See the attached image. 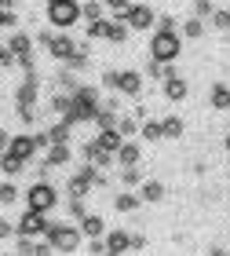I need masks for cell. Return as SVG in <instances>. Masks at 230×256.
Returning a JSON list of instances; mask_svg holds the SVG:
<instances>
[{
  "label": "cell",
  "instance_id": "6da1fadb",
  "mask_svg": "<svg viewBox=\"0 0 230 256\" xmlns=\"http://www.w3.org/2000/svg\"><path fill=\"white\" fill-rule=\"evenodd\" d=\"M95 114H99V92L88 88V84H80V88L73 92V99H70V110L62 114V121L73 128V124L95 121Z\"/></svg>",
  "mask_w": 230,
  "mask_h": 256
},
{
  "label": "cell",
  "instance_id": "7a4b0ae2",
  "mask_svg": "<svg viewBox=\"0 0 230 256\" xmlns=\"http://www.w3.org/2000/svg\"><path fill=\"white\" fill-rule=\"evenodd\" d=\"M48 22L55 30H70L80 22V0H48Z\"/></svg>",
  "mask_w": 230,
  "mask_h": 256
},
{
  "label": "cell",
  "instance_id": "3957f363",
  "mask_svg": "<svg viewBox=\"0 0 230 256\" xmlns=\"http://www.w3.org/2000/svg\"><path fill=\"white\" fill-rule=\"evenodd\" d=\"M55 246V252H77L80 249V227H70V224H51L48 227V234H44Z\"/></svg>",
  "mask_w": 230,
  "mask_h": 256
},
{
  "label": "cell",
  "instance_id": "277c9868",
  "mask_svg": "<svg viewBox=\"0 0 230 256\" xmlns=\"http://www.w3.org/2000/svg\"><path fill=\"white\" fill-rule=\"evenodd\" d=\"M150 55H154V62H176L179 59V37L168 30H157L154 40H150Z\"/></svg>",
  "mask_w": 230,
  "mask_h": 256
},
{
  "label": "cell",
  "instance_id": "5b68a950",
  "mask_svg": "<svg viewBox=\"0 0 230 256\" xmlns=\"http://www.w3.org/2000/svg\"><path fill=\"white\" fill-rule=\"evenodd\" d=\"M55 202H59V194H55V187H51V183H44V180H37L26 190V205L33 208V212H51Z\"/></svg>",
  "mask_w": 230,
  "mask_h": 256
},
{
  "label": "cell",
  "instance_id": "8992f818",
  "mask_svg": "<svg viewBox=\"0 0 230 256\" xmlns=\"http://www.w3.org/2000/svg\"><path fill=\"white\" fill-rule=\"evenodd\" d=\"M15 227H18V234H22V238H37V234H48V227H51V224H48V216H44V212H33V208H26V212L18 216V224H15Z\"/></svg>",
  "mask_w": 230,
  "mask_h": 256
},
{
  "label": "cell",
  "instance_id": "52a82bcc",
  "mask_svg": "<svg viewBox=\"0 0 230 256\" xmlns=\"http://www.w3.org/2000/svg\"><path fill=\"white\" fill-rule=\"evenodd\" d=\"M95 165H80L73 176H70V183H66V190H70V198H84L91 187H95Z\"/></svg>",
  "mask_w": 230,
  "mask_h": 256
},
{
  "label": "cell",
  "instance_id": "ba28073f",
  "mask_svg": "<svg viewBox=\"0 0 230 256\" xmlns=\"http://www.w3.org/2000/svg\"><path fill=\"white\" fill-rule=\"evenodd\" d=\"M7 52L15 55V62H18V66L33 62V37H29V33H22V30H15V33L7 37Z\"/></svg>",
  "mask_w": 230,
  "mask_h": 256
},
{
  "label": "cell",
  "instance_id": "9c48e42d",
  "mask_svg": "<svg viewBox=\"0 0 230 256\" xmlns=\"http://www.w3.org/2000/svg\"><path fill=\"white\" fill-rule=\"evenodd\" d=\"M117 18H121L128 30H135V33H139V30H150V26H154V11L146 8V4H132V8L124 11V15H117Z\"/></svg>",
  "mask_w": 230,
  "mask_h": 256
},
{
  "label": "cell",
  "instance_id": "30bf717a",
  "mask_svg": "<svg viewBox=\"0 0 230 256\" xmlns=\"http://www.w3.org/2000/svg\"><path fill=\"white\" fill-rule=\"evenodd\" d=\"M48 55H51V59H59V62H70L73 55H80V44L73 37H66V33H59V37H51Z\"/></svg>",
  "mask_w": 230,
  "mask_h": 256
},
{
  "label": "cell",
  "instance_id": "8fae6325",
  "mask_svg": "<svg viewBox=\"0 0 230 256\" xmlns=\"http://www.w3.org/2000/svg\"><path fill=\"white\" fill-rule=\"evenodd\" d=\"M37 77H33V74H26V80H22V84H18V92H15V106L18 110H33V106H37Z\"/></svg>",
  "mask_w": 230,
  "mask_h": 256
},
{
  "label": "cell",
  "instance_id": "7c38bea8",
  "mask_svg": "<svg viewBox=\"0 0 230 256\" xmlns=\"http://www.w3.org/2000/svg\"><path fill=\"white\" fill-rule=\"evenodd\" d=\"M117 92L135 99L143 92V74H139V70H121V74H117Z\"/></svg>",
  "mask_w": 230,
  "mask_h": 256
},
{
  "label": "cell",
  "instance_id": "4fadbf2b",
  "mask_svg": "<svg viewBox=\"0 0 230 256\" xmlns=\"http://www.w3.org/2000/svg\"><path fill=\"white\" fill-rule=\"evenodd\" d=\"M91 143H95L102 154H113V158H117V150H121V143H124V136L117 132V128H106V132H99L95 139H91Z\"/></svg>",
  "mask_w": 230,
  "mask_h": 256
},
{
  "label": "cell",
  "instance_id": "5bb4252c",
  "mask_svg": "<svg viewBox=\"0 0 230 256\" xmlns=\"http://www.w3.org/2000/svg\"><path fill=\"white\" fill-rule=\"evenodd\" d=\"M11 154L22 158V161H29L33 154H37V136H11Z\"/></svg>",
  "mask_w": 230,
  "mask_h": 256
},
{
  "label": "cell",
  "instance_id": "9a60e30c",
  "mask_svg": "<svg viewBox=\"0 0 230 256\" xmlns=\"http://www.w3.org/2000/svg\"><path fill=\"white\" fill-rule=\"evenodd\" d=\"M128 249H132V234H128V230H106V252L124 256Z\"/></svg>",
  "mask_w": 230,
  "mask_h": 256
},
{
  "label": "cell",
  "instance_id": "2e32d148",
  "mask_svg": "<svg viewBox=\"0 0 230 256\" xmlns=\"http://www.w3.org/2000/svg\"><path fill=\"white\" fill-rule=\"evenodd\" d=\"M70 161H73V150L66 143H55V146H48V154H44V165H51V168L70 165Z\"/></svg>",
  "mask_w": 230,
  "mask_h": 256
},
{
  "label": "cell",
  "instance_id": "e0dca14e",
  "mask_svg": "<svg viewBox=\"0 0 230 256\" xmlns=\"http://www.w3.org/2000/svg\"><path fill=\"white\" fill-rule=\"evenodd\" d=\"M139 158H143L139 143L124 139V143H121V150H117V165H121V168H132V165H139Z\"/></svg>",
  "mask_w": 230,
  "mask_h": 256
},
{
  "label": "cell",
  "instance_id": "ac0fdd59",
  "mask_svg": "<svg viewBox=\"0 0 230 256\" xmlns=\"http://www.w3.org/2000/svg\"><path fill=\"white\" fill-rule=\"evenodd\" d=\"M161 92H165L168 102H183V99H187V92H190V84H187L183 77H172V80H165V84H161Z\"/></svg>",
  "mask_w": 230,
  "mask_h": 256
},
{
  "label": "cell",
  "instance_id": "d6986e66",
  "mask_svg": "<svg viewBox=\"0 0 230 256\" xmlns=\"http://www.w3.org/2000/svg\"><path fill=\"white\" fill-rule=\"evenodd\" d=\"M0 172H4L7 180H15V176H22V172H26V161L15 158V154L7 150V154H0Z\"/></svg>",
  "mask_w": 230,
  "mask_h": 256
},
{
  "label": "cell",
  "instance_id": "ffe728a7",
  "mask_svg": "<svg viewBox=\"0 0 230 256\" xmlns=\"http://www.w3.org/2000/svg\"><path fill=\"white\" fill-rule=\"evenodd\" d=\"M139 205H143V198L132 194V190H121L117 198H113V208H117V212H135Z\"/></svg>",
  "mask_w": 230,
  "mask_h": 256
},
{
  "label": "cell",
  "instance_id": "44dd1931",
  "mask_svg": "<svg viewBox=\"0 0 230 256\" xmlns=\"http://www.w3.org/2000/svg\"><path fill=\"white\" fill-rule=\"evenodd\" d=\"M80 234H84V238H102V230H106V224H102V216H84V220H80Z\"/></svg>",
  "mask_w": 230,
  "mask_h": 256
},
{
  "label": "cell",
  "instance_id": "7402d4cb",
  "mask_svg": "<svg viewBox=\"0 0 230 256\" xmlns=\"http://www.w3.org/2000/svg\"><path fill=\"white\" fill-rule=\"evenodd\" d=\"M139 198H143V202H165V183H161V180H146L139 187Z\"/></svg>",
  "mask_w": 230,
  "mask_h": 256
},
{
  "label": "cell",
  "instance_id": "603a6c76",
  "mask_svg": "<svg viewBox=\"0 0 230 256\" xmlns=\"http://www.w3.org/2000/svg\"><path fill=\"white\" fill-rule=\"evenodd\" d=\"M106 40L110 44H124L128 40V26H124L121 18H106Z\"/></svg>",
  "mask_w": 230,
  "mask_h": 256
},
{
  "label": "cell",
  "instance_id": "cb8c5ba5",
  "mask_svg": "<svg viewBox=\"0 0 230 256\" xmlns=\"http://www.w3.org/2000/svg\"><path fill=\"white\" fill-rule=\"evenodd\" d=\"M44 136H48V146H55V143H70V124L59 121V124L44 128Z\"/></svg>",
  "mask_w": 230,
  "mask_h": 256
},
{
  "label": "cell",
  "instance_id": "d4e9b609",
  "mask_svg": "<svg viewBox=\"0 0 230 256\" xmlns=\"http://www.w3.org/2000/svg\"><path fill=\"white\" fill-rule=\"evenodd\" d=\"M209 102H212V110H230V88L227 84H212Z\"/></svg>",
  "mask_w": 230,
  "mask_h": 256
},
{
  "label": "cell",
  "instance_id": "484cf974",
  "mask_svg": "<svg viewBox=\"0 0 230 256\" xmlns=\"http://www.w3.org/2000/svg\"><path fill=\"white\" fill-rule=\"evenodd\" d=\"M80 18L84 22H102V0H88V4H80Z\"/></svg>",
  "mask_w": 230,
  "mask_h": 256
},
{
  "label": "cell",
  "instance_id": "4316f807",
  "mask_svg": "<svg viewBox=\"0 0 230 256\" xmlns=\"http://www.w3.org/2000/svg\"><path fill=\"white\" fill-rule=\"evenodd\" d=\"M95 124H99V132H106V128H117V110L99 106V114H95Z\"/></svg>",
  "mask_w": 230,
  "mask_h": 256
},
{
  "label": "cell",
  "instance_id": "83f0119b",
  "mask_svg": "<svg viewBox=\"0 0 230 256\" xmlns=\"http://www.w3.org/2000/svg\"><path fill=\"white\" fill-rule=\"evenodd\" d=\"M209 22H212V30H220V33H230V11H227V8H216Z\"/></svg>",
  "mask_w": 230,
  "mask_h": 256
},
{
  "label": "cell",
  "instance_id": "f1b7e54d",
  "mask_svg": "<svg viewBox=\"0 0 230 256\" xmlns=\"http://www.w3.org/2000/svg\"><path fill=\"white\" fill-rule=\"evenodd\" d=\"M121 183H124V187H143V168H139V165L121 168Z\"/></svg>",
  "mask_w": 230,
  "mask_h": 256
},
{
  "label": "cell",
  "instance_id": "f546056e",
  "mask_svg": "<svg viewBox=\"0 0 230 256\" xmlns=\"http://www.w3.org/2000/svg\"><path fill=\"white\" fill-rule=\"evenodd\" d=\"M161 128H165L168 139H179V136H183V118H176V114H172V118L161 121Z\"/></svg>",
  "mask_w": 230,
  "mask_h": 256
},
{
  "label": "cell",
  "instance_id": "4dcf8cb0",
  "mask_svg": "<svg viewBox=\"0 0 230 256\" xmlns=\"http://www.w3.org/2000/svg\"><path fill=\"white\" fill-rule=\"evenodd\" d=\"M15 202H18V187L11 180H4L0 183V205H15Z\"/></svg>",
  "mask_w": 230,
  "mask_h": 256
},
{
  "label": "cell",
  "instance_id": "1f68e13d",
  "mask_svg": "<svg viewBox=\"0 0 230 256\" xmlns=\"http://www.w3.org/2000/svg\"><path fill=\"white\" fill-rule=\"evenodd\" d=\"M183 33H187V37H190V40H198V37H201V33H205V22L190 15V22H183Z\"/></svg>",
  "mask_w": 230,
  "mask_h": 256
},
{
  "label": "cell",
  "instance_id": "d6a6232c",
  "mask_svg": "<svg viewBox=\"0 0 230 256\" xmlns=\"http://www.w3.org/2000/svg\"><path fill=\"white\" fill-rule=\"evenodd\" d=\"M135 128H139V121H135L132 114H128V118H121V121H117V132H121L124 139H128V136H135Z\"/></svg>",
  "mask_w": 230,
  "mask_h": 256
},
{
  "label": "cell",
  "instance_id": "836d02e7",
  "mask_svg": "<svg viewBox=\"0 0 230 256\" xmlns=\"http://www.w3.org/2000/svg\"><path fill=\"white\" fill-rule=\"evenodd\" d=\"M212 0H194V18H212Z\"/></svg>",
  "mask_w": 230,
  "mask_h": 256
},
{
  "label": "cell",
  "instance_id": "e575fe53",
  "mask_svg": "<svg viewBox=\"0 0 230 256\" xmlns=\"http://www.w3.org/2000/svg\"><path fill=\"white\" fill-rule=\"evenodd\" d=\"M161 136H165L161 121H143V139H161Z\"/></svg>",
  "mask_w": 230,
  "mask_h": 256
},
{
  "label": "cell",
  "instance_id": "d590c367",
  "mask_svg": "<svg viewBox=\"0 0 230 256\" xmlns=\"http://www.w3.org/2000/svg\"><path fill=\"white\" fill-rule=\"evenodd\" d=\"M88 37L91 40H106V18L102 22H88Z\"/></svg>",
  "mask_w": 230,
  "mask_h": 256
},
{
  "label": "cell",
  "instance_id": "8d00e7d4",
  "mask_svg": "<svg viewBox=\"0 0 230 256\" xmlns=\"http://www.w3.org/2000/svg\"><path fill=\"white\" fill-rule=\"evenodd\" d=\"M66 208H70V216H77V224L88 216V212H84V198H70V205H66Z\"/></svg>",
  "mask_w": 230,
  "mask_h": 256
},
{
  "label": "cell",
  "instance_id": "74e56055",
  "mask_svg": "<svg viewBox=\"0 0 230 256\" xmlns=\"http://www.w3.org/2000/svg\"><path fill=\"white\" fill-rule=\"evenodd\" d=\"M70 99L73 96H51V110L55 114H66V110H70Z\"/></svg>",
  "mask_w": 230,
  "mask_h": 256
},
{
  "label": "cell",
  "instance_id": "f35d334b",
  "mask_svg": "<svg viewBox=\"0 0 230 256\" xmlns=\"http://www.w3.org/2000/svg\"><path fill=\"white\" fill-rule=\"evenodd\" d=\"M117 74H121V70H106V74H102V88L117 92Z\"/></svg>",
  "mask_w": 230,
  "mask_h": 256
},
{
  "label": "cell",
  "instance_id": "ab89813d",
  "mask_svg": "<svg viewBox=\"0 0 230 256\" xmlns=\"http://www.w3.org/2000/svg\"><path fill=\"white\" fill-rule=\"evenodd\" d=\"M102 8H110V11H117V15H124L132 4H128V0H102Z\"/></svg>",
  "mask_w": 230,
  "mask_h": 256
},
{
  "label": "cell",
  "instance_id": "60d3db41",
  "mask_svg": "<svg viewBox=\"0 0 230 256\" xmlns=\"http://www.w3.org/2000/svg\"><path fill=\"white\" fill-rule=\"evenodd\" d=\"M88 252H91V256H106V242H102V238H91V242H88Z\"/></svg>",
  "mask_w": 230,
  "mask_h": 256
},
{
  "label": "cell",
  "instance_id": "b9f144b4",
  "mask_svg": "<svg viewBox=\"0 0 230 256\" xmlns=\"http://www.w3.org/2000/svg\"><path fill=\"white\" fill-rule=\"evenodd\" d=\"M33 256H55V246H51L48 238H44V242H37V249H33Z\"/></svg>",
  "mask_w": 230,
  "mask_h": 256
},
{
  "label": "cell",
  "instance_id": "7bdbcfd3",
  "mask_svg": "<svg viewBox=\"0 0 230 256\" xmlns=\"http://www.w3.org/2000/svg\"><path fill=\"white\" fill-rule=\"evenodd\" d=\"M33 249H37V246H33V238H22L18 234V252L22 256H33Z\"/></svg>",
  "mask_w": 230,
  "mask_h": 256
},
{
  "label": "cell",
  "instance_id": "ee69618b",
  "mask_svg": "<svg viewBox=\"0 0 230 256\" xmlns=\"http://www.w3.org/2000/svg\"><path fill=\"white\" fill-rule=\"evenodd\" d=\"M157 30H168V33H176V18H172V15H161V18H157Z\"/></svg>",
  "mask_w": 230,
  "mask_h": 256
},
{
  "label": "cell",
  "instance_id": "f6af8a7d",
  "mask_svg": "<svg viewBox=\"0 0 230 256\" xmlns=\"http://www.w3.org/2000/svg\"><path fill=\"white\" fill-rule=\"evenodd\" d=\"M0 66H15V55L7 52V44H0Z\"/></svg>",
  "mask_w": 230,
  "mask_h": 256
},
{
  "label": "cell",
  "instance_id": "bcb514c9",
  "mask_svg": "<svg viewBox=\"0 0 230 256\" xmlns=\"http://www.w3.org/2000/svg\"><path fill=\"white\" fill-rule=\"evenodd\" d=\"M11 234H15V224H7V220L0 216V238H11Z\"/></svg>",
  "mask_w": 230,
  "mask_h": 256
},
{
  "label": "cell",
  "instance_id": "7dc6e473",
  "mask_svg": "<svg viewBox=\"0 0 230 256\" xmlns=\"http://www.w3.org/2000/svg\"><path fill=\"white\" fill-rule=\"evenodd\" d=\"M7 146H11V136L4 132V128H0V154H7Z\"/></svg>",
  "mask_w": 230,
  "mask_h": 256
},
{
  "label": "cell",
  "instance_id": "c3c4849f",
  "mask_svg": "<svg viewBox=\"0 0 230 256\" xmlns=\"http://www.w3.org/2000/svg\"><path fill=\"white\" fill-rule=\"evenodd\" d=\"M132 249H146V238L143 234H132Z\"/></svg>",
  "mask_w": 230,
  "mask_h": 256
},
{
  "label": "cell",
  "instance_id": "681fc988",
  "mask_svg": "<svg viewBox=\"0 0 230 256\" xmlns=\"http://www.w3.org/2000/svg\"><path fill=\"white\" fill-rule=\"evenodd\" d=\"M209 256H230V252H227V249H220V246H212V252H209Z\"/></svg>",
  "mask_w": 230,
  "mask_h": 256
},
{
  "label": "cell",
  "instance_id": "f907efd6",
  "mask_svg": "<svg viewBox=\"0 0 230 256\" xmlns=\"http://www.w3.org/2000/svg\"><path fill=\"white\" fill-rule=\"evenodd\" d=\"M11 8H15V4H11V0H0V11H11Z\"/></svg>",
  "mask_w": 230,
  "mask_h": 256
},
{
  "label": "cell",
  "instance_id": "816d5d0a",
  "mask_svg": "<svg viewBox=\"0 0 230 256\" xmlns=\"http://www.w3.org/2000/svg\"><path fill=\"white\" fill-rule=\"evenodd\" d=\"M7 26V18H4V11H0V30H4Z\"/></svg>",
  "mask_w": 230,
  "mask_h": 256
},
{
  "label": "cell",
  "instance_id": "f5cc1de1",
  "mask_svg": "<svg viewBox=\"0 0 230 256\" xmlns=\"http://www.w3.org/2000/svg\"><path fill=\"white\" fill-rule=\"evenodd\" d=\"M223 146H227V150H230V132H227V139H223Z\"/></svg>",
  "mask_w": 230,
  "mask_h": 256
},
{
  "label": "cell",
  "instance_id": "db71d44e",
  "mask_svg": "<svg viewBox=\"0 0 230 256\" xmlns=\"http://www.w3.org/2000/svg\"><path fill=\"white\" fill-rule=\"evenodd\" d=\"M106 256H117V252H106Z\"/></svg>",
  "mask_w": 230,
  "mask_h": 256
},
{
  "label": "cell",
  "instance_id": "11a10c76",
  "mask_svg": "<svg viewBox=\"0 0 230 256\" xmlns=\"http://www.w3.org/2000/svg\"><path fill=\"white\" fill-rule=\"evenodd\" d=\"M0 256H7V252H0Z\"/></svg>",
  "mask_w": 230,
  "mask_h": 256
}]
</instances>
